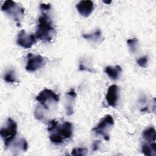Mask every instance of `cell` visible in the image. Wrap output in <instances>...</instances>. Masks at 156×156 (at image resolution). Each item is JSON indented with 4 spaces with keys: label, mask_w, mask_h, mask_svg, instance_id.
<instances>
[{
    "label": "cell",
    "mask_w": 156,
    "mask_h": 156,
    "mask_svg": "<svg viewBox=\"0 0 156 156\" xmlns=\"http://www.w3.org/2000/svg\"><path fill=\"white\" fill-rule=\"evenodd\" d=\"M55 34V30L52 26V22L46 12H42V15L38 18L35 36L43 41H50Z\"/></svg>",
    "instance_id": "cell-1"
},
{
    "label": "cell",
    "mask_w": 156,
    "mask_h": 156,
    "mask_svg": "<svg viewBox=\"0 0 156 156\" xmlns=\"http://www.w3.org/2000/svg\"><path fill=\"white\" fill-rule=\"evenodd\" d=\"M1 9L19 26L20 22L24 15V9L23 7L13 1L7 0L2 4Z\"/></svg>",
    "instance_id": "cell-2"
},
{
    "label": "cell",
    "mask_w": 156,
    "mask_h": 156,
    "mask_svg": "<svg viewBox=\"0 0 156 156\" xmlns=\"http://www.w3.org/2000/svg\"><path fill=\"white\" fill-rule=\"evenodd\" d=\"M17 133V124L12 119L9 118L7 120L6 124L2 127L0 130V135L4 141L5 148L9 147Z\"/></svg>",
    "instance_id": "cell-3"
},
{
    "label": "cell",
    "mask_w": 156,
    "mask_h": 156,
    "mask_svg": "<svg viewBox=\"0 0 156 156\" xmlns=\"http://www.w3.org/2000/svg\"><path fill=\"white\" fill-rule=\"evenodd\" d=\"M48 130L49 132L58 133L64 139H69L73 135L72 124L68 121H65L63 124H60L57 121L52 119L48 124Z\"/></svg>",
    "instance_id": "cell-4"
},
{
    "label": "cell",
    "mask_w": 156,
    "mask_h": 156,
    "mask_svg": "<svg viewBox=\"0 0 156 156\" xmlns=\"http://www.w3.org/2000/svg\"><path fill=\"white\" fill-rule=\"evenodd\" d=\"M35 99L40 103L44 108L48 110L51 105L59 101V96L49 89H44L36 96Z\"/></svg>",
    "instance_id": "cell-5"
},
{
    "label": "cell",
    "mask_w": 156,
    "mask_h": 156,
    "mask_svg": "<svg viewBox=\"0 0 156 156\" xmlns=\"http://www.w3.org/2000/svg\"><path fill=\"white\" fill-rule=\"evenodd\" d=\"M113 124L114 120L112 116L107 115L100 120L99 124L92 130L96 134L102 135L105 141H108L110 138L108 132Z\"/></svg>",
    "instance_id": "cell-6"
},
{
    "label": "cell",
    "mask_w": 156,
    "mask_h": 156,
    "mask_svg": "<svg viewBox=\"0 0 156 156\" xmlns=\"http://www.w3.org/2000/svg\"><path fill=\"white\" fill-rule=\"evenodd\" d=\"M46 64V60L40 55H34L29 53L26 66V69L29 72H34L43 67Z\"/></svg>",
    "instance_id": "cell-7"
},
{
    "label": "cell",
    "mask_w": 156,
    "mask_h": 156,
    "mask_svg": "<svg viewBox=\"0 0 156 156\" xmlns=\"http://www.w3.org/2000/svg\"><path fill=\"white\" fill-rule=\"evenodd\" d=\"M36 42L35 35L33 34H28L24 30H21L18 33L16 43L17 44L25 49L31 48Z\"/></svg>",
    "instance_id": "cell-8"
},
{
    "label": "cell",
    "mask_w": 156,
    "mask_h": 156,
    "mask_svg": "<svg viewBox=\"0 0 156 156\" xmlns=\"http://www.w3.org/2000/svg\"><path fill=\"white\" fill-rule=\"evenodd\" d=\"M76 9L80 15L88 17L91 15L94 9V3L90 0L80 1L76 4Z\"/></svg>",
    "instance_id": "cell-9"
},
{
    "label": "cell",
    "mask_w": 156,
    "mask_h": 156,
    "mask_svg": "<svg viewBox=\"0 0 156 156\" xmlns=\"http://www.w3.org/2000/svg\"><path fill=\"white\" fill-rule=\"evenodd\" d=\"M119 98V88L116 85H112L108 87L105 96L108 104L113 107H115Z\"/></svg>",
    "instance_id": "cell-10"
},
{
    "label": "cell",
    "mask_w": 156,
    "mask_h": 156,
    "mask_svg": "<svg viewBox=\"0 0 156 156\" xmlns=\"http://www.w3.org/2000/svg\"><path fill=\"white\" fill-rule=\"evenodd\" d=\"M77 94L74 90H70L66 93L65 109L67 115H71L74 113V104Z\"/></svg>",
    "instance_id": "cell-11"
},
{
    "label": "cell",
    "mask_w": 156,
    "mask_h": 156,
    "mask_svg": "<svg viewBox=\"0 0 156 156\" xmlns=\"http://www.w3.org/2000/svg\"><path fill=\"white\" fill-rule=\"evenodd\" d=\"M122 72V68L119 65L114 66H108L105 68V73L112 80H116L119 79Z\"/></svg>",
    "instance_id": "cell-12"
},
{
    "label": "cell",
    "mask_w": 156,
    "mask_h": 156,
    "mask_svg": "<svg viewBox=\"0 0 156 156\" xmlns=\"http://www.w3.org/2000/svg\"><path fill=\"white\" fill-rule=\"evenodd\" d=\"M27 147L28 144L26 139L24 138H21L15 141L14 143L13 144L12 151L14 152H25L27 150Z\"/></svg>",
    "instance_id": "cell-13"
},
{
    "label": "cell",
    "mask_w": 156,
    "mask_h": 156,
    "mask_svg": "<svg viewBox=\"0 0 156 156\" xmlns=\"http://www.w3.org/2000/svg\"><path fill=\"white\" fill-rule=\"evenodd\" d=\"M143 137L148 143H151L155 141L156 132L154 127H150L143 132Z\"/></svg>",
    "instance_id": "cell-14"
},
{
    "label": "cell",
    "mask_w": 156,
    "mask_h": 156,
    "mask_svg": "<svg viewBox=\"0 0 156 156\" xmlns=\"http://www.w3.org/2000/svg\"><path fill=\"white\" fill-rule=\"evenodd\" d=\"M82 37L88 41H91L94 42H99L101 41L102 39V32L100 29H97L94 32L90 34H83Z\"/></svg>",
    "instance_id": "cell-15"
},
{
    "label": "cell",
    "mask_w": 156,
    "mask_h": 156,
    "mask_svg": "<svg viewBox=\"0 0 156 156\" xmlns=\"http://www.w3.org/2000/svg\"><path fill=\"white\" fill-rule=\"evenodd\" d=\"M142 152L145 155L155 156L156 155V144L155 142L148 144H144L142 146Z\"/></svg>",
    "instance_id": "cell-16"
},
{
    "label": "cell",
    "mask_w": 156,
    "mask_h": 156,
    "mask_svg": "<svg viewBox=\"0 0 156 156\" xmlns=\"http://www.w3.org/2000/svg\"><path fill=\"white\" fill-rule=\"evenodd\" d=\"M3 78L4 80L8 83H15L17 81L16 73L12 69L7 71L4 75Z\"/></svg>",
    "instance_id": "cell-17"
},
{
    "label": "cell",
    "mask_w": 156,
    "mask_h": 156,
    "mask_svg": "<svg viewBox=\"0 0 156 156\" xmlns=\"http://www.w3.org/2000/svg\"><path fill=\"white\" fill-rule=\"evenodd\" d=\"M127 45L130 49V51L132 53H135L137 50L138 47V40L136 38H130L127 40Z\"/></svg>",
    "instance_id": "cell-18"
},
{
    "label": "cell",
    "mask_w": 156,
    "mask_h": 156,
    "mask_svg": "<svg viewBox=\"0 0 156 156\" xmlns=\"http://www.w3.org/2000/svg\"><path fill=\"white\" fill-rule=\"evenodd\" d=\"M88 150L85 147H76L71 151L72 155H86Z\"/></svg>",
    "instance_id": "cell-19"
},
{
    "label": "cell",
    "mask_w": 156,
    "mask_h": 156,
    "mask_svg": "<svg viewBox=\"0 0 156 156\" xmlns=\"http://www.w3.org/2000/svg\"><path fill=\"white\" fill-rule=\"evenodd\" d=\"M34 115L35 118L37 119H38V121H42V120H43V119L44 118L43 111L41 109V108L40 107H37L35 108Z\"/></svg>",
    "instance_id": "cell-20"
},
{
    "label": "cell",
    "mask_w": 156,
    "mask_h": 156,
    "mask_svg": "<svg viewBox=\"0 0 156 156\" xmlns=\"http://www.w3.org/2000/svg\"><path fill=\"white\" fill-rule=\"evenodd\" d=\"M136 62L140 67L146 68V65L148 63V57L146 55L143 56V57H140L137 59Z\"/></svg>",
    "instance_id": "cell-21"
},
{
    "label": "cell",
    "mask_w": 156,
    "mask_h": 156,
    "mask_svg": "<svg viewBox=\"0 0 156 156\" xmlns=\"http://www.w3.org/2000/svg\"><path fill=\"white\" fill-rule=\"evenodd\" d=\"M51 6L50 4H44L42 3L40 4V9L42 12H46V11H48L51 9Z\"/></svg>",
    "instance_id": "cell-22"
},
{
    "label": "cell",
    "mask_w": 156,
    "mask_h": 156,
    "mask_svg": "<svg viewBox=\"0 0 156 156\" xmlns=\"http://www.w3.org/2000/svg\"><path fill=\"white\" fill-rule=\"evenodd\" d=\"M99 144H100V141L99 140H96L94 141L93 144V151H96L99 149Z\"/></svg>",
    "instance_id": "cell-23"
},
{
    "label": "cell",
    "mask_w": 156,
    "mask_h": 156,
    "mask_svg": "<svg viewBox=\"0 0 156 156\" xmlns=\"http://www.w3.org/2000/svg\"><path fill=\"white\" fill-rule=\"evenodd\" d=\"M103 2H104V3H105L106 4H110L111 2H112V1H103Z\"/></svg>",
    "instance_id": "cell-24"
}]
</instances>
